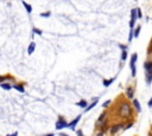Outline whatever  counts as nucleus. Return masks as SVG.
Instances as JSON below:
<instances>
[{
  "mask_svg": "<svg viewBox=\"0 0 152 136\" xmlns=\"http://www.w3.org/2000/svg\"><path fill=\"white\" fill-rule=\"evenodd\" d=\"M118 114H119V116L122 118H128L131 117V115H132V111H131V107L128 103H121L119 109H118Z\"/></svg>",
  "mask_w": 152,
  "mask_h": 136,
  "instance_id": "nucleus-1",
  "label": "nucleus"
},
{
  "mask_svg": "<svg viewBox=\"0 0 152 136\" xmlns=\"http://www.w3.org/2000/svg\"><path fill=\"white\" fill-rule=\"evenodd\" d=\"M138 18V14H137V8L131 9V21H130V28L133 30L134 24H135V20Z\"/></svg>",
  "mask_w": 152,
  "mask_h": 136,
  "instance_id": "nucleus-2",
  "label": "nucleus"
},
{
  "mask_svg": "<svg viewBox=\"0 0 152 136\" xmlns=\"http://www.w3.org/2000/svg\"><path fill=\"white\" fill-rule=\"evenodd\" d=\"M68 126H69V123L65 122L62 117H59L57 120V123H56V129H57V130H61L63 128H68Z\"/></svg>",
  "mask_w": 152,
  "mask_h": 136,
  "instance_id": "nucleus-3",
  "label": "nucleus"
},
{
  "mask_svg": "<svg viewBox=\"0 0 152 136\" xmlns=\"http://www.w3.org/2000/svg\"><path fill=\"white\" fill-rule=\"evenodd\" d=\"M80 120H81V115H79V116H77V117H76L71 123H69L68 128H70V129H72V130H74V129H75V126L77 124V123H79V121H80Z\"/></svg>",
  "mask_w": 152,
  "mask_h": 136,
  "instance_id": "nucleus-4",
  "label": "nucleus"
},
{
  "mask_svg": "<svg viewBox=\"0 0 152 136\" xmlns=\"http://www.w3.org/2000/svg\"><path fill=\"white\" fill-rule=\"evenodd\" d=\"M144 68H145L146 73H151V75H152V62H147V63H145Z\"/></svg>",
  "mask_w": 152,
  "mask_h": 136,
  "instance_id": "nucleus-5",
  "label": "nucleus"
},
{
  "mask_svg": "<svg viewBox=\"0 0 152 136\" xmlns=\"http://www.w3.org/2000/svg\"><path fill=\"white\" fill-rule=\"evenodd\" d=\"M35 47H36V44L32 41L31 44L29 45V47H27V53H29V54H32V53H33V51H35Z\"/></svg>",
  "mask_w": 152,
  "mask_h": 136,
  "instance_id": "nucleus-6",
  "label": "nucleus"
},
{
  "mask_svg": "<svg viewBox=\"0 0 152 136\" xmlns=\"http://www.w3.org/2000/svg\"><path fill=\"white\" fill-rule=\"evenodd\" d=\"M126 94H127V97H128V98H133V94H134L133 88L130 86V88L127 89V91H126Z\"/></svg>",
  "mask_w": 152,
  "mask_h": 136,
  "instance_id": "nucleus-7",
  "label": "nucleus"
},
{
  "mask_svg": "<svg viewBox=\"0 0 152 136\" xmlns=\"http://www.w3.org/2000/svg\"><path fill=\"white\" fill-rule=\"evenodd\" d=\"M133 105H134V108L137 109V111H138V113L141 111V108H140V104H139L138 100H133Z\"/></svg>",
  "mask_w": 152,
  "mask_h": 136,
  "instance_id": "nucleus-8",
  "label": "nucleus"
},
{
  "mask_svg": "<svg viewBox=\"0 0 152 136\" xmlns=\"http://www.w3.org/2000/svg\"><path fill=\"white\" fill-rule=\"evenodd\" d=\"M121 128H122V126H121V124H116V126L112 127V129H111V133H112V134H114V133H116L119 129H121Z\"/></svg>",
  "mask_w": 152,
  "mask_h": 136,
  "instance_id": "nucleus-9",
  "label": "nucleus"
},
{
  "mask_svg": "<svg viewBox=\"0 0 152 136\" xmlns=\"http://www.w3.org/2000/svg\"><path fill=\"white\" fill-rule=\"evenodd\" d=\"M96 104H98V98H96V100H95L94 102H93V103H92V104H90V105H88V108L86 109V111H89L90 109H93V108H94V107H95V105H96Z\"/></svg>",
  "mask_w": 152,
  "mask_h": 136,
  "instance_id": "nucleus-10",
  "label": "nucleus"
},
{
  "mask_svg": "<svg viewBox=\"0 0 152 136\" xmlns=\"http://www.w3.org/2000/svg\"><path fill=\"white\" fill-rule=\"evenodd\" d=\"M114 82V78H111V79H107V81H103V85L105 86H109Z\"/></svg>",
  "mask_w": 152,
  "mask_h": 136,
  "instance_id": "nucleus-11",
  "label": "nucleus"
},
{
  "mask_svg": "<svg viewBox=\"0 0 152 136\" xmlns=\"http://www.w3.org/2000/svg\"><path fill=\"white\" fill-rule=\"evenodd\" d=\"M77 105H79V107H81V108H85V109L88 108V107H87V102H86V101H81V102H79V103H77Z\"/></svg>",
  "mask_w": 152,
  "mask_h": 136,
  "instance_id": "nucleus-12",
  "label": "nucleus"
},
{
  "mask_svg": "<svg viewBox=\"0 0 152 136\" xmlns=\"http://www.w3.org/2000/svg\"><path fill=\"white\" fill-rule=\"evenodd\" d=\"M23 5L25 6V8H26L27 12H29V13H31V12H32V7H31V5L26 4V2H23Z\"/></svg>",
  "mask_w": 152,
  "mask_h": 136,
  "instance_id": "nucleus-13",
  "label": "nucleus"
},
{
  "mask_svg": "<svg viewBox=\"0 0 152 136\" xmlns=\"http://www.w3.org/2000/svg\"><path fill=\"white\" fill-rule=\"evenodd\" d=\"M1 88H3V89H5V90H10L12 86L10 85V84H7V83H1Z\"/></svg>",
  "mask_w": 152,
  "mask_h": 136,
  "instance_id": "nucleus-14",
  "label": "nucleus"
},
{
  "mask_svg": "<svg viewBox=\"0 0 152 136\" xmlns=\"http://www.w3.org/2000/svg\"><path fill=\"white\" fill-rule=\"evenodd\" d=\"M14 89H16V90H18V91H20V92H24V88H23L22 85H14Z\"/></svg>",
  "mask_w": 152,
  "mask_h": 136,
  "instance_id": "nucleus-15",
  "label": "nucleus"
},
{
  "mask_svg": "<svg viewBox=\"0 0 152 136\" xmlns=\"http://www.w3.org/2000/svg\"><path fill=\"white\" fill-rule=\"evenodd\" d=\"M140 28H141L140 26H138L137 28H135V32H134V37H135V38H137V37L139 36V32H140Z\"/></svg>",
  "mask_w": 152,
  "mask_h": 136,
  "instance_id": "nucleus-16",
  "label": "nucleus"
},
{
  "mask_svg": "<svg viewBox=\"0 0 152 136\" xmlns=\"http://www.w3.org/2000/svg\"><path fill=\"white\" fill-rule=\"evenodd\" d=\"M127 58V53H126V51H122V54H121V60H125Z\"/></svg>",
  "mask_w": 152,
  "mask_h": 136,
  "instance_id": "nucleus-17",
  "label": "nucleus"
},
{
  "mask_svg": "<svg viewBox=\"0 0 152 136\" xmlns=\"http://www.w3.org/2000/svg\"><path fill=\"white\" fill-rule=\"evenodd\" d=\"M133 39V30H130V37H128V41H132Z\"/></svg>",
  "mask_w": 152,
  "mask_h": 136,
  "instance_id": "nucleus-18",
  "label": "nucleus"
},
{
  "mask_svg": "<svg viewBox=\"0 0 152 136\" xmlns=\"http://www.w3.org/2000/svg\"><path fill=\"white\" fill-rule=\"evenodd\" d=\"M49 15H50V12H45V13L40 14V17H43V18H46V17H49Z\"/></svg>",
  "mask_w": 152,
  "mask_h": 136,
  "instance_id": "nucleus-19",
  "label": "nucleus"
},
{
  "mask_svg": "<svg viewBox=\"0 0 152 136\" xmlns=\"http://www.w3.org/2000/svg\"><path fill=\"white\" fill-rule=\"evenodd\" d=\"M137 14H138V18H141V12H140V8H137Z\"/></svg>",
  "mask_w": 152,
  "mask_h": 136,
  "instance_id": "nucleus-20",
  "label": "nucleus"
},
{
  "mask_svg": "<svg viewBox=\"0 0 152 136\" xmlns=\"http://www.w3.org/2000/svg\"><path fill=\"white\" fill-rule=\"evenodd\" d=\"M33 32H35V33H37V34H42V31L37 30V28H35V30H33Z\"/></svg>",
  "mask_w": 152,
  "mask_h": 136,
  "instance_id": "nucleus-21",
  "label": "nucleus"
},
{
  "mask_svg": "<svg viewBox=\"0 0 152 136\" xmlns=\"http://www.w3.org/2000/svg\"><path fill=\"white\" fill-rule=\"evenodd\" d=\"M109 103H111V101H107V102H105V103H103V108H105V107H107Z\"/></svg>",
  "mask_w": 152,
  "mask_h": 136,
  "instance_id": "nucleus-22",
  "label": "nucleus"
},
{
  "mask_svg": "<svg viewBox=\"0 0 152 136\" xmlns=\"http://www.w3.org/2000/svg\"><path fill=\"white\" fill-rule=\"evenodd\" d=\"M148 107H152V98L148 101Z\"/></svg>",
  "mask_w": 152,
  "mask_h": 136,
  "instance_id": "nucleus-23",
  "label": "nucleus"
},
{
  "mask_svg": "<svg viewBox=\"0 0 152 136\" xmlns=\"http://www.w3.org/2000/svg\"><path fill=\"white\" fill-rule=\"evenodd\" d=\"M6 136H18V133H14V134H12V135H6Z\"/></svg>",
  "mask_w": 152,
  "mask_h": 136,
  "instance_id": "nucleus-24",
  "label": "nucleus"
},
{
  "mask_svg": "<svg viewBox=\"0 0 152 136\" xmlns=\"http://www.w3.org/2000/svg\"><path fill=\"white\" fill-rule=\"evenodd\" d=\"M46 136H54V135H52V134H49V135H46Z\"/></svg>",
  "mask_w": 152,
  "mask_h": 136,
  "instance_id": "nucleus-25",
  "label": "nucleus"
}]
</instances>
